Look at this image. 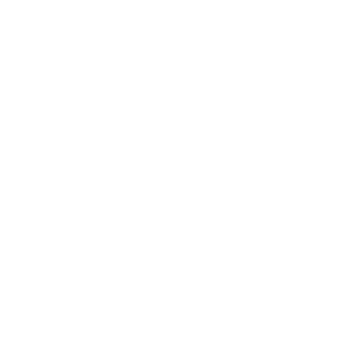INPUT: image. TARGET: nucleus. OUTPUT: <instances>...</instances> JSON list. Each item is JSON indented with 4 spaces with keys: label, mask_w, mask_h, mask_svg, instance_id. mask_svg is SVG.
I'll return each instance as SVG.
<instances>
[]
</instances>
